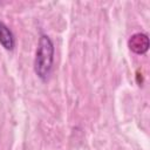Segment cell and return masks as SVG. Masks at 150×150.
Returning a JSON list of instances; mask_svg holds the SVG:
<instances>
[{"label":"cell","instance_id":"obj_3","mask_svg":"<svg viewBox=\"0 0 150 150\" xmlns=\"http://www.w3.org/2000/svg\"><path fill=\"white\" fill-rule=\"evenodd\" d=\"M0 43L7 50H12L15 45V40L12 30L2 21H0Z\"/></svg>","mask_w":150,"mask_h":150},{"label":"cell","instance_id":"obj_1","mask_svg":"<svg viewBox=\"0 0 150 150\" xmlns=\"http://www.w3.org/2000/svg\"><path fill=\"white\" fill-rule=\"evenodd\" d=\"M54 61V45L48 35L42 34L39 40L35 60H34V70L35 74L42 80H47L50 75Z\"/></svg>","mask_w":150,"mask_h":150},{"label":"cell","instance_id":"obj_2","mask_svg":"<svg viewBox=\"0 0 150 150\" xmlns=\"http://www.w3.org/2000/svg\"><path fill=\"white\" fill-rule=\"evenodd\" d=\"M128 46L130 50L136 54H145L150 46L149 38L144 33H136L130 36L128 41Z\"/></svg>","mask_w":150,"mask_h":150}]
</instances>
